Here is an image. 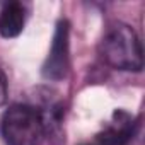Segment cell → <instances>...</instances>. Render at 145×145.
Returning <instances> with one entry per match:
<instances>
[{"label":"cell","instance_id":"cell-7","mask_svg":"<svg viewBox=\"0 0 145 145\" xmlns=\"http://www.w3.org/2000/svg\"><path fill=\"white\" fill-rule=\"evenodd\" d=\"M5 101H7V79L4 72L0 70V106L5 104Z\"/></svg>","mask_w":145,"mask_h":145},{"label":"cell","instance_id":"cell-5","mask_svg":"<svg viewBox=\"0 0 145 145\" xmlns=\"http://www.w3.org/2000/svg\"><path fill=\"white\" fill-rule=\"evenodd\" d=\"M26 22V12L22 4L9 2L0 12V34L4 38H17Z\"/></svg>","mask_w":145,"mask_h":145},{"label":"cell","instance_id":"cell-8","mask_svg":"<svg viewBox=\"0 0 145 145\" xmlns=\"http://www.w3.org/2000/svg\"><path fill=\"white\" fill-rule=\"evenodd\" d=\"M84 145H91V143H84Z\"/></svg>","mask_w":145,"mask_h":145},{"label":"cell","instance_id":"cell-3","mask_svg":"<svg viewBox=\"0 0 145 145\" xmlns=\"http://www.w3.org/2000/svg\"><path fill=\"white\" fill-rule=\"evenodd\" d=\"M70 67V24L61 19L56 24L51 50L43 65V77L48 80H61Z\"/></svg>","mask_w":145,"mask_h":145},{"label":"cell","instance_id":"cell-6","mask_svg":"<svg viewBox=\"0 0 145 145\" xmlns=\"http://www.w3.org/2000/svg\"><path fill=\"white\" fill-rule=\"evenodd\" d=\"M125 145H143V126H142V121H140L138 128L135 130V133L131 135V138Z\"/></svg>","mask_w":145,"mask_h":145},{"label":"cell","instance_id":"cell-2","mask_svg":"<svg viewBox=\"0 0 145 145\" xmlns=\"http://www.w3.org/2000/svg\"><path fill=\"white\" fill-rule=\"evenodd\" d=\"M0 131L9 145H41L44 138V126L38 109L26 104H14L4 113Z\"/></svg>","mask_w":145,"mask_h":145},{"label":"cell","instance_id":"cell-4","mask_svg":"<svg viewBox=\"0 0 145 145\" xmlns=\"http://www.w3.org/2000/svg\"><path fill=\"white\" fill-rule=\"evenodd\" d=\"M138 125L140 120H135L126 111L118 109L114 111L109 125L97 135V142L101 145H125L131 138Z\"/></svg>","mask_w":145,"mask_h":145},{"label":"cell","instance_id":"cell-1","mask_svg":"<svg viewBox=\"0 0 145 145\" xmlns=\"http://www.w3.org/2000/svg\"><path fill=\"white\" fill-rule=\"evenodd\" d=\"M103 60L118 70L140 72L143 68V50L137 33L126 24H114L104 34L99 46Z\"/></svg>","mask_w":145,"mask_h":145}]
</instances>
